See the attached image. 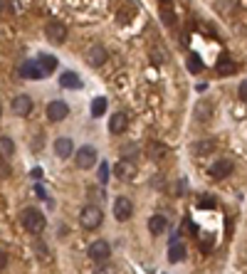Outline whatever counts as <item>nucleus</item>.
Segmentation results:
<instances>
[{
  "label": "nucleus",
  "mask_w": 247,
  "mask_h": 274,
  "mask_svg": "<svg viewBox=\"0 0 247 274\" xmlns=\"http://www.w3.org/2000/svg\"><path fill=\"white\" fill-rule=\"evenodd\" d=\"M23 227L28 232H32V235H40L47 227V220H45V215L40 213V210L28 208V210H23Z\"/></svg>",
  "instance_id": "nucleus-1"
},
{
  "label": "nucleus",
  "mask_w": 247,
  "mask_h": 274,
  "mask_svg": "<svg viewBox=\"0 0 247 274\" xmlns=\"http://www.w3.org/2000/svg\"><path fill=\"white\" fill-rule=\"evenodd\" d=\"M101 220H104V213H101L99 205H84L82 213H79V225L84 230H96L101 225Z\"/></svg>",
  "instance_id": "nucleus-2"
},
{
  "label": "nucleus",
  "mask_w": 247,
  "mask_h": 274,
  "mask_svg": "<svg viewBox=\"0 0 247 274\" xmlns=\"http://www.w3.org/2000/svg\"><path fill=\"white\" fill-rule=\"evenodd\" d=\"M109 254H111V247L106 240H96V242L89 244V259L96 264H104L109 259Z\"/></svg>",
  "instance_id": "nucleus-3"
},
{
  "label": "nucleus",
  "mask_w": 247,
  "mask_h": 274,
  "mask_svg": "<svg viewBox=\"0 0 247 274\" xmlns=\"http://www.w3.org/2000/svg\"><path fill=\"white\" fill-rule=\"evenodd\" d=\"M45 35H47V40H50V42L62 45V42L67 40V25L60 23V20H50V23H47V28H45Z\"/></svg>",
  "instance_id": "nucleus-4"
},
{
  "label": "nucleus",
  "mask_w": 247,
  "mask_h": 274,
  "mask_svg": "<svg viewBox=\"0 0 247 274\" xmlns=\"http://www.w3.org/2000/svg\"><path fill=\"white\" fill-rule=\"evenodd\" d=\"M96 151H94L92 146H82L79 149V153L74 156V163H77V168H82V171H87V168H92V166H96Z\"/></svg>",
  "instance_id": "nucleus-5"
},
{
  "label": "nucleus",
  "mask_w": 247,
  "mask_h": 274,
  "mask_svg": "<svg viewBox=\"0 0 247 274\" xmlns=\"http://www.w3.org/2000/svg\"><path fill=\"white\" fill-rule=\"evenodd\" d=\"M131 215H134V203L129 198H116L114 200V217L119 222H126V220H131Z\"/></svg>",
  "instance_id": "nucleus-6"
},
{
  "label": "nucleus",
  "mask_w": 247,
  "mask_h": 274,
  "mask_svg": "<svg viewBox=\"0 0 247 274\" xmlns=\"http://www.w3.org/2000/svg\"><path fill=\"white\" fill-rule=\"evenodd\" d=\"M114 171H116V176H119L121 181L129 183V181H134V176H136L139 168H136V163H134L131 158H121V161L114 166Z\"/></svg>",
  "instance_id": "nucleus-7"
},
{
  "label": "nucleus",
  "mask_w": 247,
  "mask_h": 274,
  "mask_svg": "<svg viewBox=\"0 0 247 274\" xmlns=\"http://www.w3.org/2000/svg\"><path fill=\"white\" fill-rule=\"evenodd\" d=\"M232 168H235V163L230 158H217V163H213V168H210V176L215 181H222V178H227L232 173Z\"/></svg>",
  "instance_id": "nucleus-8"
},
{
  "label": "nucleus",
  "mask_w": 247,
  "mask_h": 274,
  "mask_svg": "<svg viewBox=\"0 0 247 274\" xmlns=\"http://www.w3.org/2000/svg\"><path fill=\"white\" fill-rule=\"evenodd\" d=\"M47 116H50V121H62V119L69 116V106L64 101H50L47 104Z\"/></svg>",
  "instance_id": "nucleus-9"
},
{
  "label": "nucleus",
  "mask_w": 247,
  "mask_h": 274,
  "mask_svg": "<svg viewBox=\"0 0 247 274\" xmlns=\"http://www.w3.org/2000/svg\"><path fill=\"white\" fill-rule=\"evenodd\" d=\"M30 111H32V99L30 96L20 94V96L13 99V114H15V116H30Z\"/></svg>",
  "instance_id": "nucleus-10"
},
{
  "label": "nucleus",
  "mask_w": 247,
  "mask_h": 274,
  "mask_svg": "<svg viewBox=\"0 0 247 274\" xmlns=\"http://www.w3.org/2000/svg\"><path fill=\"white\" fill-rule=\"evenodd\" d=\"M18 74L25 77V79H42V77H45L42 69L37 67V62H23L20 69H18Z\"/></svg>",
  "instance_id": "nucleus-11"
},
{
  "label": "nucleus",
  "mask_w": 247,
  "mask_h": 274,
  "mask_svg": "<svg viewBox=\"0 0 247 274\" xmlns=\"http://www.w3.org/2000/svg\"><path fill=\"white\" fill-rule=\"evenodd\" d=\"M215 149H217L215 139H205V141H198V144H193V146H190V151L195 153V156H210Z\"/></svg>",
  "instance_id": "nucleus-12"
},
{
  "label": "nucleus",
  "mask_w": 247,
  "mask_h": 274,
  "mask_svg": "<svg viewBox=\"0 0 247 274\" xmlns=\"http://www.w3.org/2000/svg\"><path fill=\"white\" fill-rule=\"evenodd\" d=\"M215 72L220 74V77H230V74L237 72V64L230 60V57H220V60L215 62Z\"/></svg>",
  "instance_id": "nucleus-13"
},
{
  "label": "nucleus",
  "mask_w": 247,
  "mask_h": 274,
  "mask_svg": "<svg viewBox=\"0 0 247 274\" xmlns=\"http://www.w3.org/2000/svg\"><path fill=\"white\" fill-rule=\"evenodd\" d=\"M106 57H109V55H106V50H104V47H99V45H94L92 50L87 52V62H89L92 67H101V64L106 62Z\"/></svg>",
  "instance_id": "nucleus-14"
},
{
  "label": "nucleus",
  "mask_w": 247,
  "mask_h": 274,
  "mask_svg": "<svg viewBox=\"0 0 247 274\" xmlns=\"http://www.w3.org/2000/svg\"><path fill=\"white\" fill-rule=\"evenodd\" d=\"M126 126H129V119H126V114L116 111V114L111 116V121H109V131H111L114 136H119V133H124V131H126Z\"/></svg>",
  "instance_id": "nucleus-15"
},
{
  "label": "nucleus",
  "mask_w": 247,
  "mask_h": 274,
  "mask_svg": "<svg viewBox=\"0 0 247 274\" xmlns=\"http://www.w3.org/2000/svg\"><path fill=\"white\" fill-rule=\"evenodd\" d=\"M210 116H213V104L208 99H200L198 106H195V119L205 123V121H210Z\"/></svg>",
  "instance_id": "nucleus-16"
},
{
  "label": "nucleus",
  "mask_w": 247,
  "mask_h": 274,
  "mask_svg": "<svg viewBox=\"0 0 247 274\" xmlns=\"http://www.w3.org/2000/svg\"><path fill=\"white\" fill-rule=\"evenodd\" d=\"M185 259V244L183 242H171V247H168V262L171 264H178V262H183Z\"/></svg>",
  "instance_id": "nucleus-17"
},
{
  "label": "nucleus",
  "mask_w": 247,
  "mask_h": 274,
  "mask_svg": "<svg viewBox=\"0 0 247 274\" xmlns=\"http://www.w3.org/2000/svg\"><path fill=\"white\" fill-rule=\"evenodd\" d=\"M60 84L64 89H79L82 87V79L74 72H64V74H60Z\"/></svg>",
  "instance_id": "nucleus-18"
},
{
  "label": "nucleus",
  "mask_w": 247,
  "mask_h": 274,
  "mask_svg": "<svg viewBox=\"0 0 247 274\" xmlns=\"http://www.w3.org/2000/svg\"><path fill=\"white\" fill-rule=\"evenodd\" d=\"M74 151V144L69 141V139H57L55 141V153L60 156V158H69Z\"/></svg>",
  "instance_id": "nucleus-19"
},
{
  "label": "nucleus",
  "mask_w": 247,
  "mask_h": 274,
  "mask_svg": "<svg viewBox=\"0 0 247 274\" xmlns=\"http://www.w3.org/2000/svg\"><path fill=\"white\" fill-rule=\"evenodd\" d=\"M37 67L42 69V74H52V72L57 69V60H55L52 55H40V60H37Z\"/></svg>",
  "instance_id": "nucleus-20"
},
{
  "label": "nucleus",
  "mask_w": 247,
  "mask_h": 274,
  "mask_svg": "<svg viewBox=\"0 0 247 274\" xmlns=\"http://www.w3.org/2000/svg\"><path fill=\"white\" fill-rule=\"evenodd\" d=\"M166 225H168L166 215H154V217L149 220V232H151V235H161V232L166 230Z\"/></svg>",
  "instance_id": "nucleus-21"
},
{
  "label": "nucleus",
  "mask_w": 247,
  "mask_h": 274,
  "mask_svg": "<svg viewBox=\"0 0 247 274\" xmlns=\"http://www.w3.org/2000/svg\"><path fill=\"white\" fill-rule=\"evenodd\" d=\"M15 153V141L8 136H0V158H10Z\"/></svg>",
  "instance_id": "nucleus-22"
},
{
  "label": "nucleus",
  "mask_w": 247,
  "mask_h": 274,
  "mask_svg": "<svg viewBox=\"0 0 247 274\" xmlns=\"http://www.w3.org/2000/svg\"><path fill=\"white\" fill-rule=\"evenodd\" d=\"M166 153H168V149H166L163 144H156V141H151V144H149V156H151L154 161H161V158H166Z\"/></svg>",
  "instance_id": "nucleus-23"
},
{
  "label": "nucleus",
  "mask_w": 247,
  "mask_h": 274,
  "mask_svg": "<svg viewBox=\"0 0 247 274\" xmlns=\"http://www.w3.org/2000/svg\"><path fill=\"white\" fill-rule=\"evenodd\" d=\"M104 111H106V96H96V99L92 101V116L99 119Z\"/></svg>",
  "instance_id": "nucleus-24"
},
{
  "label": "nucleus",
  "mask_w": 247,
  "mask_h": 274,
  "mask_svg": "<svg viewBox=\"0 0 247 274\" xmlns=\"http://www.w3.org/2000/svg\"><path fill=\"white\" fill-rule=\"evenodd\" d=\"M188 69H190L193 74H198V72H203V62L198 60L195 55H190V57H188Z\"/></svg>",
  "instance_id": "nucleus-25"
},
{
  "label": "nucleus",
  "mask_w": 247,
  "mask_h": 274,
  "mask_svg": "<svg viewBox=\"0 0 247 274\" xmlns=\"http://www.w3.org/2000/svg\"><path fill=\"white\" fill-rule=\"evenodd\" d=\"M106 181H109V166H106V161H101L99 163V183L104 185Z\"/></svg>",
  "instance_id": "nucleus-26"
},
{
  "label": "nucleus",
  "mask_w": 247,
  "mask_h": 274,
  "mask_svg": "<svg viewBox=\"0 0 247 274\" xmlns=\"http://www.w3.org/2000/svg\"><path fill=\"white\" fill-rule=\"evenodd\" d=\"M94 274H116V269H114V267H109V264L104 262V264H101V267H99Z\"/></svg>",
  "instance_id": "nucleus-27"
},
{
  "label": "nucleus",
  "mask_w": 247,
  "mask_h": 274,
  "mask_svg": "<svg viewBox=\"0 0 247 274\" xmlns=\"http://www.w3.org/2000/svg\"><path fill=\"white\" fill-rule=\"evenodd\" d=\"M161 20H163L166 25H173V13H171V10H163V13H161Z\"/></svg>",
  "instance_id": "nucleus-28"
},
{
  "label": "nucleus",
  "mask_w": 247,
  "mask_h": 274,
  "mask_svg": "<svg viewBox=\"0 0 247 274\" xmlns=\"http://www.w3.org/2000/svg\"><path fill=\"white\" fill-rule=\"evenodd\" d=\"M237 96H240L242 101H247V79L245 82H240V91H237Z\"/></svg>",
  "instance_id": "nucleus-29"
},
{
  "label": "nucleus",
  "mask_w": 247,
  "mask_h": 274,
  "mask_svg": "<svg viewBox=\"0 0 247 274\" xmlns=\"http://www.w3.org/2000/svg\"><path fill=\"white\" fill-rule=\"evenodd\" d=\"M198 205H200V208H213V198H208V195H205V198H203Z\"/></svg>",
  "instance_id": "nucleus-30"
},
{
  "label": "nucleus",
  "mask_w": 247,
  "mask_h": 274,
  "mask_svg": "<svg viewBox=\"0 0 247 274\" xmlns=\"http://www.w3.org/2000/svg\"><path fill=\"white\" fill-rule=\"evenodd\" d=\"M210 244H213V237H210V235H205V237H203V249L208 252V249H210Z\"/></svg>",
  "instance_id": "nucleus-31"
},
{
  "label": "nucleus",
  "mask_w": 247,
  "mask_h": 274,
  "mask_svg": "<svg viewBox=\"0 0 247 274\" xmlns=\"http://www.w3.org/2000/svg\"><path fill=\"white\" fill-rule=\"evenodd\" d=\"M5 264H8V254H5V252H3V249H0V269H3V267H5Z\"/></svg>",
  "instance_id": "nucleus-32"
},
{
  "label": "nucleus",
  "mask_w": 247,
  "mask_h": 274,
  "mask_svg": "<svg viewBox=\"0 0 247 274\" xmlns=\"http://www.w3.org/2000/svg\"><path fill=\"white\" fill-rule=\"evenodd\" d=\"M0 15H5V0H0Z\"/></svg>",
  "instance_id": "nucleus-33"
},
{
  "label": "nucleus",
  "mask_w": 247,
  "mask_h": 274,
  "mask_svg": "<svg viewBox=\"0 0 247 274\" xmlns=\"http://www.w3.org/2000/svg\"><path fill=\"white\" fill-rule=\"evenodd\" d=\"M161 3H171V0H161Z\"/></svg>",
  "instance_id": "nucleus-34"
},
{
  "label": "nucleus",
  "mask_w": 247,
  "mask_h": 274,
  "mask_svg": "<svg viewBox=\"0 0 247 274\" xmlns=\"http://www.w3.org/2000/svg\"><path fill=\"white\" fill-rule=\"evenodd\" d=\"M0 116H3V109H0Z\"/></svg>",
  "instance_id": "nucleus-35"
}]
</instances>
